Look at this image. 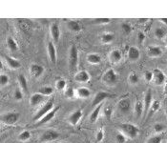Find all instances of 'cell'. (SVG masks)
<instances>
[{"label": "cell", "instance_id": "8fae6325", "mask_svg": "<svg viewBox=\"0 0 167 143\" xmlns=\"http://www.w3.org/2000/svg\"><path fill=\"white\" fill-rule=\"evenodd\" d=\"M83 116V112L81 109H77L76 111H74L73 113L70 115L69 119H68V120H69L70 124L73 126H76L77 124L79 122V120L81 119V117Z\"/></svg>", "mask_w": 167, "mask_h": 143}, {"label": "cell", "instance_id": "74e56055", "mask_svg": "<svg viewBox=\"0 0 167 143\" xmlns=\"http://www.w3.org/2000/svg\"><path fill=\"white\" fill-rule=\"evenodd\" d=\"M110 22H111L110 18H105V17H100V18H95V19H93V23H94V24H98V25L108 24Z\"/></svg>", "mask_w": 167, "mask_h": 143}, {"label": "cell", "instance_id": "f1b7e54d", "mask_svg": "<svg viewBox=\"0 0 167 143\" xmlns=\"http://www.w3.org/2000/svg\"><path fill=\"white\" fill-rule=\"evenodd\" d=\"M128 81L130 82V84L132 85H137L139 82V74L136 72H131L128 76Z\"/></svg>", "mask_w": 167, "mask_h": 143}, {"label": "cell", "instance_id": "484cf974", "mask_svg": "<svg viewBox=\"0 0 167 143\" xmlns=\"http://www.w3.org/2000/svg\"><path fill=\"white\" fill-rule=\"evenodd\" d=\"M101 109H102V104H100L98 106L95 107L94 111H93L92 113H91V115H90V121L92 123H95L97 120L98 116H100Z\"/></svg>", "mask_w": 167, "mask_h": 143}, {"label": "cell", "instance_id": "816d5d0a", "mask_svg": "<svg viewBox=\"0 0 167 143\" xmlns=\"http://www.w3.org/2000/svg\"><path fill=\"white\" fill-rule=\"evenodd\" d=\"M165 115H166V116H167V107H166V109H165Z\"/></svg>", "mask_w": 167, "mask_h": 143}, {"label": "cell", "instance_id": "d4e9b609", "mask_svg": "<svg viewBox=\"0 0 167 143\" xmlns=\"http://www.w3.org/2000/svg\"><path fill=\"white\" fill-rule=\"evenodd\" d=\"M67 27H68V29L74 33H78L81 31V25L79 24V22H77L76 20H68Z\"/></svg>", "mask_w": 167, "mask_h": 143}, {"label": "cell", "instance_id": "8992f818", "mask_svg": "<svg viewBox=\"0 0 167 143\" xmlns=\"http://www.w3.org/2000/svg\"><path fill=\"white\" fill-rule=\"evenodd\" d=\"M102 80L104 83H106L108 85H115L117 82V74L113 69H109L104 73Z\"/></svg>", "mask_w": 167, "mask_h": 143}, {"label": "cell", "instance_id": "4fadbf2b", "mask_svg": "<svg viewBox=\"0 0 167 143\" xmlns=\"http://www.w3.org/2000/svg\"><path fill=\"white\" fill-rule=\"evenodd\" d=\"M47 52L49 58H50L51 62L53 64L57 63V49H55L54 43L52 41H49L47 44Z\"/></svg>", "mask_w": 167, "mask_h": 143}, {"label": "cell", "instance_id": "5b68a950", "mask_svg": "<svg viewBox=\"0 0 167 143\" xmlns=\"http://www.w3.org/2000/svg\"><path fill=\"white\" fill-rule=\"evenodd\" d=\"M78 63V51L76 45H72L69 53V65L71 70L74 71L77 69Z\"/></svg>", "mask_w": 167, "mask_h": 143}, {"label": "cell", "instance_id": "277c9868", "mask_svg": "<svg viewBox=\"0 0 167 143\" xmlns=\"http://www.w3.org/2000/svg\"><path fill=\"white\" fill-rule=\"evenodd\" d=\"M60 134L55 130H47L40 135V141L43 143L55 141L59 138Z\"/></svg>", "mask_w": 167, "mask_h": 143}, {"label": "cell", "instance_id": "1f68e13d", "mask_svg": "<svg viewBox=\"0 0 167 143\" xmlns=\"http://www.w3.org/2000/svg\"><path fill=\"white\" fill-rule=\"evenodd\" d=\"M154 34L158 39H162L166 34V31L163 28H156L155 29Z\"/></svg>", "mask_w": 167, "mask_h": 143}, {"label": "cell", "instance_id": "f907efd6", "mask_svg": "<svg viewBox=\"0 0 167 143\" xmlns=\"http://www.w3.org/2000/svg\"><path fill=\"white\" fill-rule=\"evenodd\" d=\"M163 92H164V95L167 96V82L164 84V89H163Z\"/></svg>", "mask_w": 167, "mask_h": 143}, {"label": "cell", "instance_id": "ab89813d", "mask_svg": "<svg viewBox=\"0 0 167 143\" xmlns=\"http://www.w3.org/2000/svg\"><path fill=\"white\" fill-rule=\"evenodd\" d=\"M154 131L155 133H157V134H160V133H162L164 131V129H165V126L163 125V124L162 123H156L154 125Z\"/></svg>", "mask_w": 167, "mask_h": 143}, {"label": "cell", "instance_id": "4316f807", "mask_svg": "<svg viewBox=\"0 0 167 143\" xmlns=\"http://www.w3.org/2000/svg\"><path fill=\"white\" fill-rule=\"evenodd\" d=\"M87 61H88V63L90 64H100V62H101V57H100V55H98L97 54H89L87 55Z\"/></svg>", "mask_w": 167, "mask_h": 143}, {"label": "cell", "instance_id": "bcb514c9", "mask_svg": "<svg viewBox=\"0 0 167 143\" xmlns=\"http://www.w3.org/2000/svg\"><path fill=\"white\" fill-rule=\"evenodd\" d=\"M144 78L147 82H150L153 80V72L152 71H146L144 72Z\"/></svg>", "mask_w": 167, "mask_h": 143}, {"label": "cell", "instance_id": "f6af8a7d", "mask_svg": "<svg viewBox=\"0 0 167 143\" xmlns=\"http://www.w3.org/2000/svg\"><path fill=\"white\" fill-rule=\"evenodd\" d=\"M104 138V131L103 129H100V131L97 133V135H96V140L97 142H101Z\"/></svg>", "mask_w": 167, "mask_h": 143}, {"label": "cell", "instance_id": "7402d4cb", "mask_svg": "<svg viewBox=\"0 0 167 143\" xmlns=\"http://www.w3.org/2000/svg\"><path fill=\"white\" fill-rule=\"evenodd\" d=\"M76 96L78 98H88L91 96V92L86 87H80L76 90Z\"/></svg>", "mask_w": 167, "mask_h": 143}, {"label": "cell", "instance_id": "7a4b0ae2", "mask_svg": "<svg viewBox=\"0 0 167 143\" xmlns=\"http://www.w3.org/2000/svg\"><path fill=\"white\" fill-rule=\"evenodd\" d=\"M54 98H50V99H49V100L38 110V113H36L35 115L33 117V120H34V121H39L45 115H47L48 113H50V112H51L52 110H54Z\"/></svg>", "mask_w": 167, "mask_h": 143}, {"label": "cell", "instance_id": "db71d44e", "mask_svg": "<svg viewBox=\"0 0 167 143\" xmlns=\"http://www.w3.org/2000/svg\"><path fill=\"white\" fill-rule=\"evenodd\" d=\"M166 143H167V142H166Z\"/></svg>", "mask_w": 167, "mask_h": 143}, {"label": "cell", "instance_id": "83f0119b", "mask_svg": "<svg viewBox=\"0 0 167 143\" xmlns=\"http://www.w3.org/2000/svg\"><path fill=\"white\" fill-rule=\"evenodd\" d=\"M38 93L44 96H49L54 93V89H53V87H50V86H44V87L39 88Z\"/></svg>", "mask_w": 167, "mask_h": 143}, {"label": "cell", "instance_id": "f5cc1de1", "mask_svg": "<svg viewBox=\"0 0 167 143\" xmlns=\"http://www.w3.org/2000/svg\"><path fill=\"white\" fill-rule=\"evenodd\" d=\"M165 42H166V48H167V36H166V39H165Z\"/></svg>", "mask_w": 167, "mask_h": 143}, {"label": "cell", "instance_id": "9c48e42d", "mask_svg": "<svg viewBox=\"0 0 167 143\" xmlns=\"http://www.w3.org/2000/svg\"><path fill=\"white\" fill-rule=\"evenodd\" d=\"M30 73L31 76H32L34 78H39L43 73H44V68H43L41 65L39 64H36V63H33L32 65L30 66Z\"/></svg>", "mask_w": 167, "mask_h": 143}, {"label": "cell", "instance_id": "30bf717a", "mask_svg": "<svg viewBox=\"0 0 167 143\" xmlns=\"http://www.w3.org/2000/svg\"><path fill=\"white\" fill-rule=\"evenodd\" d=\"M110 96V95L108 94L107 92H103V91H100L98 93H97L96 96H94V99H93V102L92 105L94 107L98 106L100 104H101L105 99L108 98Z\"/></svg>", "mask_w": 167, "mask_h": 143}, {"label": "cell", "instance_id": "e575fe53", "mask_svg": "<svg viewBox=\"0 0 167 143\" xmlns=\"http://www.w3.org/2000/svg\"><path fill=\"white\" fill-rule=\"evenodd\" d=\"M55 88L57 90H59V91H62L66 88V80L65 79H57V82H55Z\"/></svg>", "mask_w": 167, "mask_h": 143}, {"label": "cell", "instance_id": "d590c367", "mask_svg": "<svg viewBox=\"0 0 167 143\" xmlns=\"http://www.w3.org/2000/svg\"><path fill=\"white\" fill-rule=\"evenodd\" d=\"M121 29H122L123 33H124L125 34H130L132 33V30H133L131 25H130L129 23H127V22H123L121 24Z\"/></svg>", "mask_w": 167, "mask_h": 143}, {"label": "cell", "instance_id": "4dcf8cb0", "mask_svg": "<svg viewBox=\"0 0 167 143\" xmlns=\"http://www.w3.org/2000/svg\"><path fill=\"white\" fill-rule=\"evenodd\" d=\"M114 37L115 35L111 33H106V34H103L100 37V40L103 44H108V43H111L114 40Z\"/></svg>", "mask_w": 167, "mask_h": 143}, {"label": "cell", "instance_id": "6da1fadb", "mask_svg": "<svg viewBox=\"0 0 167 143\" xmlns=\"http://www.w3.org/2000/svg\"><path fill=\"white\" fill-rule=\"evenodd\" d=\"M120 132L124 135L126 138H137L139 134V129L138 126L134 125L132 123H121L120 124Z\"/></svg>", "mask_w": 167, "mask_h": 143}, {"label": "cell", "instance_id": "d6a6232c", "mask_svg": "<svg viewBox=\"0 0 167 143\" xmlns=\"http://www.w3.org/2000/svg\"><path fill=\"white\" fill-rule=\"evenodd\" d=\"M112 114H113V107L110 106V105H108V106L104 107L103 109V115L104 116L106 117V119H110L111 116H112Z\"/></svg>", "mask_w": 167, "mask_h": 143}, {"label": "cell", "instance_id": "b9f144b4", "mask_svg": "<svg viewBox=\"0 0 167 143\" xmlns=\"http://www.w3.org/2000/svg\"><path fill=\"white\" fill-rule=\"evenodd\" d=\"M126 140H127V138L121 132H120L119 134L116 135V143H125Z\"/></svg>", "mask_w": 167, "mask_h": 143}, {"label": "cell", "instance_id": "ffe728a7", "mask_svg": "<svg viewBox=\"0 0 167 143\" xmlns=\"http://www.w3.org/2000/svg\"><path fill=\"white\" fill-rule=\"evenodd\" d=\"M109 59L110 62L113 64H116L122 59V53L120 50H113L109 54Z\"/></svg>", "mask_w": 167, "mask_h": 143}, {"label": "cell", "instance_id": "7dc6e473", "mask_svg": "<svg viewBox=\"0 0 167 143\" xmlns=\"http://www.w3.org/2000/svg\"><path fill=\"white\" fill-rule=\"evenodd\" d=\"M138 40H139V43L141 44V43H143V41L145 40V34L143 32H139L138 34Z\"/></svg>", "mask_w": 167, "mask_h": 143}, {"label": "cell", "instance_id": "60d3db41", "mask_svg": "<svg viewBox=\"0 0 167 143\" xmlns=\"http://www.w3.org/2000/svg\"><path fill=\"white\" fill-rule=\"evenodd\" d=\"M14 97L16 101H20L23 99V92L21 91V89H16L14 93Z\"/></svg>", "mask_w": 167, "mask_h": 143}, {"label": "cell", "instance_id": "f546056e", "mask_svg": "<svg viewBox=\"0 0 167 143\" xmlns=\"http://www.w3.org/2000/svg\"><path fill=\"white\" fill-rule=\"evenodd\" d=\"M7 46L11 50V52H16L18 50V45L16 41L13 38V37H8L7 39Z\"/></svg>", "mask_w": 167, "mask_h": 143}, {"label": "cell", "instance_id": "681fc988", "mask_svg": "<svg viewBox=\"0 0 167 143\" xmlns=\"http://www.w3.org/2000/svg\"><path fill=\"white\" fill-rule=\"evenodd\" d=\"M147 20H148L147 18H144V19H143V18H139V21L140 23H145Z\"/></svg>", "mask_w": 167, "mask_h": 143}, {"label": "cell", "instance_id": "ee69618b", "mask_svg": "<svg viewBox=\"0 0 167 143\" xmlns=\"http://www.w3.org/2000/svg\"><path fill=\"white\" fill-rule=\"evenodd\" d=\"M9 83V76L7 74H1V76H0V85L2 87L8 85Z\"/></svg>", "mask_w": 167, "mask_h": 143}, {"label": "cell", "instance_id": "7c38bea8", "mask_svg": "<svg viewBox=\"0 0 167 143\" xmlns=\"http://www.w3.org/2000/svg\"><path fill=\"white\" fill-rule=\"evenodd\" d=\"M58 109H59V107L54 108V110H52V111L50 112V113H48L47 115H45L39 121H38V123H36V125H38V126H40V125H44V124H46V123H48V122H50V121L54 119V117L55 116V115H57Z\"/></svg>", "mask_w": 167, "mask_h": 143}, {"label": "cell", "instance_id": "8d00e7d4", "mask_svg": "<svg viewBox=\"0 0 167 143\" xmlns=\"http://www.w3.org/2000/svg\"><path fill=\"white\" fill-rule=\"evenodd\" d=\"M64 96L67 98H74L76 96V91L74 90L72 87H68L64 92Z\"/></svg>", "mask_w": 167, "mask_h": 143}, {"label": "cell", "instance_id": "7bdbcfd3", "mask_svg": "<svg viewBox=\"0 0 167 143\" xmlns=\"http://www.w3.org/2000/svg\"><path fill=\"white\" fill-rule=\"evenodd\" d=\"M159 108H160V102L159 100H154L152 105H151V107H150L151 112H153V113H156L157 111L159 110Z\"/></svg>", "mask_w": 167, "mask_h": 143}, {"label": "cell", "instance_id": "44dd1931", "mask_svg": "<svg viewBox=\"0 0 167 143\" xmlns=\"http://www.w3.org/2000/svg\"><path fill=\"white\" fill-rule=\"evenodd\" d=\"M147 54L150 57H159L162 54V50L158 46H149L147 48Z\"/></svg>", "mask_w": 167, "mask_h": 143}, {"label": "cell", "instance_id": "d6986e66", "mask_svg": "<svg viewBox=\"0 0 167 143\" xmlns=\"http://www.w3.org/2000/svg\"><path fill=\"white\" fill-rule=\"evenodd\" d=\"M44 98H45V96L43 95L39 94V93H35V94H34L30 97V105L32 107L38 106V105H39L41 102H43Z\"/></svg>", "mask_w": 167, "mask_h": 143}, {"label": "cell", "instance_id": "52a82bcc", "mask_svg": "<svg viewBox=\"0 0 167 143\" xmlns=\"http://www.w3.org/2000/svg\"><path fill=\"white\" fill-rule=\"evenodd\" d=\"M165 74L159 69H155L153 71V81L156 85H162L165 82Z\"/></svg>", "mask_w": 167, "mask_h": 143}, {"label": "cell", "instance_id": "9a60e30c", "mask_svg": "<svg viewBox=\"0 0 167 143\" xmlns=\"http://www.w3.org/2000/svg\"><path fill=\"white\" fill-rule=\"evenodd\" d=\"M153 103V94H152V91L149 89L147 90L146 94L144 96V100H143V105H144V114L146 115L147 112L149 111L151 105Z\"/></svg>", "mask_w": 167, "mask_h": 143}, {"label": "cell", "instance_id": "3957f363", "mask_svg": "<svg viewBox=\"0 0 167 143\" xmlns=\"http://www.w3.org/2000/svg\"><path fill=\"white\" fill-rule=\"evenodd\" d=\"M19 116L20 115L16 112H9L1 115V121L5 125H14L19 119Z\"/></svg>", "mask_w": 167, "mask_h": 143}, {"label": "cell", "instance_id": "ac0fdd59", "mask_svg": "<svg viewBox=\"0 0 167 143\" xmlns=\"http://www.w3.org/2000/svg\"><path fill=\"white\" fill-rule=\"evenodd\" d=\"M50 33H51V36H52L53 40L55 43H57L60 38V29L57 23H54L50 27Z\"/></svg>", "mask_w": 167, "mask_h": 143}, {"label": "cell", "instance_id": "c3c4849f", "mask_svg": "<svg viewBox=\"0 0 167 143\" xmlns=\"http://www.w3.org/2000/svg\"><path fill=\"white\" fill-rule=\"evenodd\" d=\"M159 21H162L164 25L167 26V18H159Z\"/></svg>", "mask_w": 167, "mask_h": 143}, {"label": "cell", "instance_id": "5bb4252c", "mask_svg": "<svg viewBox=\"0 0 167 143\" xmlns=\"http://www.w3.org/2000/svg\"><path fill=\"white\" fill-rule=\"evenodd\" d=\"M4 61L6 62V64L8 65V67H10L11 69L13 70H16L19 69L21 67V63L18 60H16L15 58L10 57V55H4Z\"/></svg>", "mask_w": 167, "mask_h": 143}, {"label": "cell", "instance_id": "f35d334b", "mask_svg": "<svg viewBox=\"0 0 167 143\" xmlns=\"http://www.w3.org/2000/svg\"><path fill=\"white\" fill-rule=\"evenodd\" d=\"M146 143H162V135H156L148 138Z\"/></svg>", "mask_w": 167, "mask_h": 143}, {"label": "cell", "instance_id": "2e32d148", "mask_svg": "<svg viewBox=\"0 0 167 143\" xmlns=\"http://www.w3.org/2000/svg\"><path fill=\"white\" fill-rule=\"evenodd\" d=\"M127 57L131 61H137L140 57V52L137 47H130L129 51L127 53Z\"/></svg>", "mask_w": 167, "mask_h": 143}, {"label": "cell", "instance_id": "cb8c5ba5", "mask_svg": "<svg viewBox=\"0 0 167 143\" xmlns=\"http://www.w3.org/2000/svg\"><path fill=\"white\" fill-rule=\"evenodd\" d=\"M144 111V105L142 101H137L135 103L134 106V113H135V116L137 119H139V117L142 115Z\"/></svg>", "mask_w": 167, "mask_h": 143}, {"label": "cell", "instance_id": "603a6c76", "mask_svg": "<svg viewBox=\"0 0 167 143\" xmlns=\"http://www.w3.org/2000/svg\"><path fill=\"white\" fill-rule=\"evenodd\" d=\"M17 81H18V84H19V88L22 90V92L24 93V94H27L28 93V82H27V79H26L25 76L19 74L17 77Z\"/></svg>", "mask_w": 167, "mask_h": 143}, {"label": "cell", "instance_id": "e0dca14e", "mask_svg": "<svg viewBox=\"0 0 167 143\" xmlns=\"http://www.w3.org/2000/svg\"><path fill=\"white\" fill-rule=\"evenodd\" d=\"M75 80L79 83H86L90 80V74L86 71H80V72L76 73Z\"/></svg>", "mask_w": 167, "mask_h": 143}, {"label": "cell", "instance_id": "836d02e7", "mask_svg": "<svg viewBox=\"0 0 167 143\" xmlns=\"http://www.w3.org/2000/svg\"><path fill=\"white\" fill-rule=\"evenodd\" d=\"M30 138H31V133L29 131H27V130L26 131H23L22 133L19 134V135H18V139L22 142H25V141L29 140Z\"/></svg>", "mask_w": 167, "mask_h": 143}, {"label": "cell", "instance_id": "ba28073f", "mask_svg": "<svg viewBox=\"0 0 167 143\" xmlns=\"http://www.w3.org/2000/svg\"><path fill=\"white\" fill-rule=\"evenodd\" d=\"M117 109H119L121 113L127 114L131 110V100L129 98H122L117 102Z\"/></svg>", "mask_w": 167, "mask_h": 143}]
</instances>
